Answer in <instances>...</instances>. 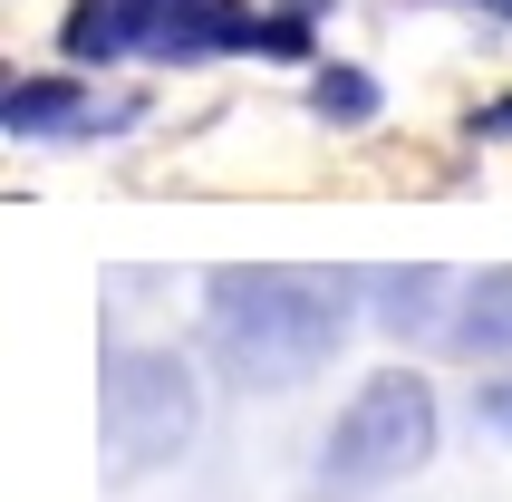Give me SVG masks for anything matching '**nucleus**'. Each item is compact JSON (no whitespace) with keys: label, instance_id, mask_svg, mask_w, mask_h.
I'll list each match as a JSON object with an SVG mask.
<instances>
[{"label":"nucleus","instance_id":"nucleus-8","mask_svg":"<svg viewBox=\"0 0 512 502\" xmlns=\"http://www.w3.org/2000/svg\"><path fill=\"white\" fill-rule=\"evenodd\" d=\"M319 116H339V126L377 116V87H368V68H319Z\"/></svg>","mask_w":512,"mask_h":502},{"label":"nucleus","instance_id":"nucleus-11","mask_svg":"<svg viewBox=\"0 0 512 502\" xmlns=\"http://www.w3.org/2000/svg\"><path fill=\"white\" fill-rule=\"evenodd\" d=\"M484 126H493V136H512V107H493V116H484Z\"/></svg>","mask_w":512,"mask_h":502},{"label":"nucleus","instance_id":"nucleus-7","mask_svg":"<svg viewBox=\"0 0 512 502\" xmlns=\"http://www.w3.org/2000/svg\"><path fill=\"white\" fill-rule=\"evenodd\" d=\"M377 329H397V338H416V329H435V309H445V271H387L377 280Z\"/></svg>","mask_w":512,"mask_h":502},{"label":"nucleus","instance_id":"nucleus-3","mask_svg":"<svg viewBox=\"0 0 512 502\" xmlns=\"http://www.w3.org/2000/svg\"><path fill=\"white\" fill-rule=\"evenodd\" d=\"M435 454V387L416 367H377L368 387L339 406L329 445H319V483L329 493H387V483L426 474Z\"/></svg>","mask_w":512,"mask_h":502},{"label":"nucleus","instance_id":"nucleus-2","mask_svg":"<svg viewBox=\"0 0 512 502\" xmlns=\"http://www.w3.org/2000/svg\"><path fill=\"white\" fill-rule=\"evenodd\" d=\"M68 58L107 68V58H232V49H261V58H300V20H261L252 0H78L68 10Z\"/></svg>","mask_w":512,"mask_h":502},{"label":"nucleus","instance_id":"nucleus-12","mask_svg":"<svg viewBox=\"0 0 512 502\" xmlns=\"http://www.w3.org/2000/svg\"><path fill=\"white\" fill-rule=\"evenodd\" d=\"M484 10H512V0H484Z\"/></svg>","mask_w":512,"mask_h":502},{"label":"nucleus","instance_id":"nucleus-9","mask_svg":"<svg viewBox=\"0 0 512 502\" xmlns=\"http://www.w3.org/2000/svg\"><path fill=\"white\" fill-rule=\"evenodd\" d=\"M474 416H484V435H503V445H512V367H493V377H484Z\"/></svg>","mask_w":512,"mask_h":502},{"label":"nucleus","instance_id":"nucleus-5","mask_svg":"<svg viewBox=\"0 0 512 502\" xmlns=\"http://www.w3.org/2000/svg\"><path fill=\"white\" fill-rule=\"evenodd\" d=\"M445 338H455L464 358H512V271H474L455 290V319H445Z\"/></svg>","mask_w":512,"mask_h":502},{"label":"nucleus","instance_id":"nucleus-6","mask_svg":"<svg viewBox=\"0 0 512 502\" xmlns=\"http://www.w3.org/2000/svg\"><path fill=\"white\" fill-rule=\"evenodd\" d=\"M0 126L10 136H78V126H97V107L68 78H10L0 87Z\"/></svg>","mask_w":512,"mask_h":502},{"label":"nucleus","instance_id":"nucleus-4","mask_svg":"<svg viewBox=\"0 0 512 502\" xmlns=\"http://www.w3.org/2000/svg\"><path fill=\"white\" fill-rule=\"evenodd\" d=\"M194 367L174 358V348H116L97 367V445H107L116 474H155L174 454L194 445Z\"/></svg>","mask_w":512,"mask_h":502},{"label":"nucleus","instance_id":"nucleus-1","mask_svg":"<svg viewBox=\"0 0 512 502\" xmlns=\"http://www.w3.org/2000/svg\"><path fill=\"white\" fill-rule=\"evenodd\" d=\"M213 358L242 387H300L348 338V280L329 271H213Z\"/></svg>","mask_w":512,"mask_h":502},{"label":"nucleus","instance_id":"nucleus-10","mask_svg":"<svg viewBox=\"0 0 512 502\" xmlns=\"http://www.w3.org/2000/svg\"><path fill=\"white\" fill-rule=\"evenodd\" d=\"M281 10H290V20H310V10H329V0H281Z\"/></svg>","mask_w":512,"mask_h":502}]
</instances>
